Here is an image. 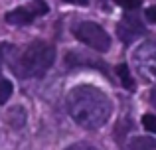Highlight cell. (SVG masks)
I'll use <instances>...</instances> for the list:
<instances>
[{
    "mask_svg": "<svg viewBox=\"0 0 156 150\" xmlns=\"http://www.w3.org/2000/svg\"><path fill=\"white\" fill-rule=\"evenodd\" d=\"M144 16H146V20H148V22L156 24V6L146 8V10H144Z\"/></svg>",
    "mask_w": 156,
    "mask_h": 150,
    "instance_id": "cell-13",
    "label": "cell"
},
{
    "mask_svg": "<svg viewBox=\"0 0 156 150\" xmlns=\"http://www.w3.org/2000/svg\"><path fill=\"white\" fill-rule=\"evenodd\" d=\"M129 12H130V14H126L125 18L119 22V28H117L119 38H121L125 44L134 42L136 38H140V36L144 34V28H142L138 16L134 14V10H129Z\"/></svg>",
    "mask_w": 156,
    "mask_h": 150,
    "instance_id": "cell-6",
    "label": "cell"
},
{
    "mask_svg": "<svg viewBox=\"0 0 156 150\" xmlns=\"http://www.w3.org/2000/svg\"><path fill=\"white\" fill-rule=\"evenodd\" d=\"M142 124H144L146 131H150V132L156 134V115H144L142 117Z\"/></svg>",
    "mask_w": 156,
    "mask_h": 150,
    "instance_id": "cell-10",
    "label": "cell"
},
{
    "mask_svg": "<svg viewBox=\"0 0 156 150\" xmlns=\"http://www.w3.org/2000/svg\"><path fill=\"white\" fill-rule=\"evenodd\" d=\"M115 2H117L121 8H125V10H136V8L142 4V0H115Z\"/></svg>",
    "mask_w": 156,
    "mask_h": 150,
    "instance_id": "cell-11",
    "label": "cell"
},
{
    "mask_svg": "<svg viewBox=\"0 0 156 150\" xmlns=\"http://www.w3.org/2000/svg\"><path fill=\"white\" fill-rule=\"evenodd\" d=\"M152 148H156V140L148 138V136H138L129 144L126 150H152Z\"/></svg>",
    "mask_w": 156,
    "mask_h": 150,
    "instance_id": "cell-7",
    "label": "cell"
},
{
    "mask_svg": "<svg viewBox=\"0 0 156 150\" xmlns=\"http://www.w3.org/2000/svg\"><path fill=\"white\" fill-rule=\"evenodd\" d=\"M133 59L138 73L156 85V42H146L138 46L133 54Z\"/></svg>",
    "mask_w": 156,
    "mask_h": 150,
    "instance_id": "cell-4",
    "label": "cell"
},
{
    "mask_svg": "<svg viewBox=\"0 0 156 150\" xmlns=\"http://www.w3.org/2000/svg\"><path fill=\"white\" fill-rule=\"evenodd\" d=\"M48 4L44 0H32V4L28 6H22V8H16V10L8 12L6 14V22L14 24V26H28L32 24L38 16H44L48 14Z\"/></svg>",
    "mask_w": 156,
    "mask_h": 150,
    "instance_id": "cell-5",
    "label": "cell"
},
{
    "mask_svg": "<svg viewBox=\"0 0 156 150\" xmlns=\"http://www.w3.org/2000/svg\"><path fill=\"white\" fill-rule=\"evenodd\" d=\"M65 2H73V4H87V0H65Z\"/></svg>",
    "mask_w": 156,
    "mask_h": 150,
    "instance_id": "cell-15",
    "label": "cell"
},
{
    "mask_svg": "<svg viewBox=\"0 0 156 150\" xmlns=\"http://www.w3.org/2000/svg\"><path fill=\"white\" fill-rule=\"evenodd\" d=\"M150 99H152V103L156 105V91H152V95H150Z\"/></svg>",
    "mask_w": 156,
    "mask_h": 150,
    "instance_id": "cell-16",
    "label": "cell"
},
{
    "mask_svg": "<svg viewBox=\"0 0 156 150\" xmlns=\"http://www.w3.org/2000/svg\"><path fill=\"white\" fill-rule=\"evenodd\" d=\"M8 51H12V46H8V44H0V67H2L4 59L8 58Z\"/></svg>",
    "mask_w": 156,
    "mask_h": 150,
    "instance_id": "cell-12",
    "label": "cell"
},
{
    "mask_svg": "<svg viewBox=\"0 0 156 150\" xmlns=\"http://www.w3.org/2000/svg\"><path fill=\"white\" fill-rule=\"evenodd\" d=\"M12 95V83L6 77H0V105H4Z\"/></svg>",
    "mask_w": 156,
    "mask_h": 150,
    "instance_id": "cell-9",
    "label": "cell"
},
{
    "mask_svg": "<svg viewBox=\"0 0 156 150\" xmlns=\"http://www.w3.org/2000/svg\"><path fill=\"white\" fill-rule=\"evenodd\" d=\"M73 34L79 42H83L85 46L93 47L95 51H107L111 47V38L109 34L95 22H79L73 28Z\"/></svg>",
    "mask_w": 156,
    "mask_h": 150,
    "instance_id": "cell-3",
    "label": "cell"
},
{
    "mask_svg": "<svg viewBox=\"0 0 156 150\" xmlns=\"http://www.w3.org/2000/svg\"><path fill=\"white\" fill-rule=\"evenodd\" d=\"M55 61V47L50 42L36 40L16 51L12 58V69L20 79H38L48 73Z\"/></svg>",
    "mask_w": 156,
    "mask_h": 150,
    "instance_id": "cell-2",
    "label": "cell"
},
{
    "mask_svg": "<svg viewBox=\"0 0 156 150\" xmlns=\"http://www.w3.org/2000/svg\"><path fill=\"white\" fill-rule=\"evenodd\" d=\"M117 73H119V77H121L122 85H125L129 91H134V81H133V77H130V73H129V67L126 65H119Z\"/></svg>",
    "mask_w": 156,
    "mask_h": 150,
    "instance_id": "cell-8",
    "label": "cell"
},
{
    "mask_svg": "<svg viewBox=\"0 0 156 150\" xmlns=\"http://www.w3.org/2000/svg\"><path fill=\"white\" fill-rule=\"evenodd\" d=\"M65 105H67L71 119L87 131L101 128L109 120L111 111H113L109 97L101 89H95L91 85L73 87L65 99Z\"/></svg>",
    "mask_w": 156,
    "mask_h": 150,
    "instance_id": "cell-1",
    "label": "cell"
},
{
    "mask_svg": "<svg viewBox=\"0 0 156 150\" xmlns=\"http://www.w3.org/2000/svg\"><path fill=\"white\" fill-rule=\"evenodd\" d=\"M65 150H97L95 146H91V144H85V142H79V144H73V146L65 148Z\"/></svg>",
    "mask_w": 156,
    "mask_h": 150,
    "instance_id": "cell-14",
    "label": "cell"
}]
</instances>
